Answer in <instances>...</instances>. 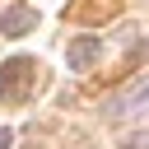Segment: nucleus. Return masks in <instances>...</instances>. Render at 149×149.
<instances>
[{
  "label": "nucleus",
  "mask_w": 149,
  "mask_h": 149,
  "mask_svg": "<svg viewBox=\"0 0 149 149\" xmlns=\"http://www.w3.org/2000/svg\"><path fill=\"white\" fill-rule=\"evenodd\" d=\"M37 61L33 56H14V61H5L0 65V102H9V107H19V102H28V93L37 88Z\"/></svg>",
  "instance_id": "1"
},
{
  "label": "nucleus",
  "mask_w": 149,
  "mask_h": 149,
  "mask_svg": "<svg viewBox=\"0 0 149 149\" xmlns=\"http://www.w3.org/2000/svg\"><path fill=\"white\" fill-rule=\"evenodd\" d=\"M9 144H14V130H5V126H0V149H9Z\"/></svg>",
  "instance_id": "6"
},
{
  "label": "nucleus",
  "mask_w": 149,
  "mask_h": 149,
  "mask_svg": "<svg viewBox=\"0 0 149 149\" xmlns=\"http://www.w3.org/2000/svg\"><path fill=\"white\" fill-rule=\"evenodd\" d=\"M37 28V9L33 5H9L5 14H0V33L5 37H23V33H33Z\"/></svg>",
  "instance_id": "3"
},
{
  "label": "nucleus",
  "mask_w": 149,
  "mask_h": 149,
  "mask_svg": "<svg viewBox=\"0 0 149 149\" xmlns=\"http://www.w3.org/2000/svg\"><path fill=\"white\" fill-rule=\"evenodd\" d=\"M121 149H149V130H135V135H126V140H121Z\"/></svg>",
  "instance_id": "5"
},
{
  "label": "nucleus",
  "mask_w": 149,
  "mask_h": 149,
  "mask_svg": "<svg viewBox=\"0 0 149 149\" xmlns=\"http://www.w3.org/2000/svg\"><path fill=\"white\" fill-rule=\"evenodd\" d=\"M65 56H70V70H74V74H84V70H93V65H98L102 42H98V37H74Z\"/></svg>",
  "instance_id": "4"
},
{
  "label": "nucleus",
  "mask_w": 149,
  "mask_h": 149,
  "mask_svg": "<svg viewBox=\"0 0 149 149\" xmlns=\"http://www.w3.org/2000/svg\"><path fill=\"white\" fill-rule=\"evenodd\" d=\"M102 112H107L112 121H116V116H135V112H149V74H140L135 84H126L121 93H112Z\"/></svg>",
  "instance_id": "2"
}]
</instances>
